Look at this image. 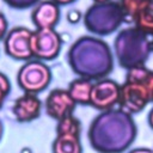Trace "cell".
<instances>
[{"instance_id":"1","label":"cell","mask_w":153,"mask_h":153,"mask_svg":"<svg viewBox=\"0 0 153 153\" xmlns=\"http://www.w3.org/2000/svg\"><path fill=\"white\" fill-rule=\"evenodd\" d=\"M137 135V128L131 115L117 109L100 111L87 130L90 146L97 153H123Z\"/></svg>"},{"instance_id":"2","label":"cell","mask_w":153,"mask_h":153,"mask_svg":"<svg viewBox=\"0 0 153 153\" xmlns=\"http://www.w3.org/2000/svg\"><path fill=\"white\" fill-rule=\"evenodd\" d=\"M67 62L75 75L90 81L108 78L114 69V54L109 44L96 36H80L68 49Z\"/></svg>"},{"instance_id":"3","label":"cell","mask_w":153,"mask_h":153,"mask_svg":"<svg viewBox=\"0 0 153 153\" xmlns=\"http://www.w3.org/2000/svg\"><path fill=\"white\" fill-rule=\"evenodd\" d=\"M153 98V71L146 66L127 71L126 79L120 86L118 108L129 115L141 112Z\"/></svg>"},{"instance_id":"4","label":"cell","mask_w":153,"mask_h":153,"mask_svg":"<svg viewBox=\"0 0 153 153\" xmlns=\"http://www.w3.org/2000/svg\"><path fill=\"white\" fill-rule=\"evenodd\" d=\"M114 51L117 63L126 71L146 66L152 53L151 37L135 26L122 29L115 37Z\"/></svg>"},{"instance_id":"5","label":"cell","mask_w":153,"mask_h":153,"mask_svg":"<svg viewBox=\"0 0 153 153\" xmlns=\"http://www.w3.org/2000/svg\"><path fill=\"white\" fill-rule=\"evenodd\" d=\"M82 22L88 32L94 36L114 33L123 23V14L117 0L93 2L84 13Z\"/></svg>"},{"instance_id":"6","label":"cell","mask_w":153,"mask_h":153,"mask_svg":"<svg viewBox=\"0 0 153 153\" xmlns=\"http://www.w3.org/2000/svg\"><path fill=\"white\" fill-rule=\"evenodd\" d=\"M50 68L39 60L26 61L17 73V84L25 93L38 94L44 91L51 81Z\"/></svg>"},{"instance_id":"7","label":"cell","mask_w":153,"mask_h":153,"mask_svg":"<svg viewBox=\"0 0 153 153\" xmlns=\"http://www.w3.org/2000/svg\"><path fill=\"white\" fill-rule=\"evenodd\" d=\"M80 135L81 122L74 115L57 121L56 136L51 145L53 153H82Z\"/></svg>"},{"instance_id":"8","label":"cell","mask_w":153,"mask_h":153,"mask_svg":"<svg viewBox=\"0 0 153 153\" xmlns=\"http://www.w3.org/2000/svg\"><path fill=\"white\" fill-rule=\"evenodd\" d=\"M62 48V38L55 29H36L31 36L32 57L39 61L56 59Z\"/></svg>"},{"instance_id":"9","label":"cell","mask_w":153,"mask_h":153,"mask_svg":"<svg viewBox=\"0 0 153 153\" xmlns=\"http://www.w3.org/2000/svg\"><path fill=\"white\" fill-rule=\"evenodd\" d=\"M32 30L25 26H16L8 30L4 38V50L7 56L18 61L32 60L31 51Z\"/></svg>"},{"instance_id":"10","label":"cell","mask_w":153,"mask_h":153,"mask_svg":"<svg viewBox=\"0 0 153 153\" xmlns=\"http://www.w3.org/2000/svg\"><path fill=\"white\" fill-rule=\"evenodd\" d=\"M120 86L118 82L109 78L93 82L90 105L99 111L114 109L118 104Z\"/></svg>"},{"instance_id":"11","label":"cell","mask_w":153,"mask_h":153,"mask_svg":"<svg viewBox=\"0 0 153 153\" xmlns=\"http://www.w3.org/2000/svg\"><path fill=\"white\" fill-rule=\"evenodd\" d=\"M75 106L76 104L71 97L67 88L51 90L44 100V109L47 115L56 122L73 115Z\"/></svg>"},{"instance_id":"12","label":"cell","mask_w":153,"mask_h":153,"mask_svg":"<svg viewBox=\"0 0 153 153\" xmlns=\"http://www.w3.org/2000/svg\"><path fill=\"white\" fill-rule=\"evenodd\" d=\"M42 111V102L37 94L33 93H23L19 96L13 105L12 114L17 122L19 123H29L33 120L38 118Z\"/></svg>"},{"instance_id":"13","label":"cell","mask_w":153,"mask_h":153,"mask_svg":"<svg viewBox=\"0 0 153 153\" xmlns=\"http://www.w3.org/2000/svg\"><path fill=\"white\" fill-rule=\"evenodd\" d=\"M60 16V6L53 0H41L31 11V20L36 29H55Z\"/></svg>"},{"instance_id":"14","label":"cell","mask_w":153,"mask_h":153,"mask_svg":"<svg viewBox=\"0 0 153 153\" xmlns=\"http://www.w3.org/2000/svg\"><path fill=\"white\" fill-rule=\"evenodd\" d=\"M92 86V81L78 76L69 82L67 90L76 105H90Z\"/></svg>"},{"instance_id":"15","label":"cell","mask_w":153,"mask_h":153,"mask_svg":"<svg viewBox=\"0 0 153 153\" xmlns=\"http://www.w3.org/2000/svg\"><path fill=\"white\" fill-rule=\"evenodd\" d=\"M133 26L146 33L148 37L153 36V0H149L133 20Z\"/></svg>"},{"instance_id":"16","label":"cell","mask_w":153,"mask_h":153,"mask_svg":"<svg viewBox=\"0 0 153 153\" xmlns=\"http://www.w3.org/2000/svg\"><path fill=\"white\" fill-rule=\"evenodd\" d=\"M149 0H117L123 14L124 23L133 24V20L136 17V14L142 10V7Z\"/></svg>"},{"instance_id":"17","label":"cell","mask_w":153,"mask_h":153,"mask_svg":"<svg viewBox=\"0 0 153 153\" xmlns=\"http://www.w3.org/2000/svg\"><path fill=\"white\" fill-rule=\"evenodd\" d=\"M7 6L14 10H26L37 5L41 0H2Z\"/></svg>"},{"instance_id":"18","label":"cell","mask_w":153,"mask_h":153,"mask_svg":"<svg viewBox=\"0 0 153 153\" xmlns=\"http://www.w3.org/2000/svg\"><path fill=\"white\" fill-rule=\"evenodd\" d=\"M10 91H11V81L6 74L0 72V108L2 106Z\"/></svg>"},{"instance_id":"19","label":"cell","mask_w":153,"mask_h":153,"mask_svg":"<svg viewBox=\"0 0 153 153\" xmlns=\"http://www.w3.org/2000/svg\"><path fill=\"white\" fill-rule=\"evenodd\" d=\"M8 32V22L4 13L0 12V41L5 38Z\"/></svg>"},{"instance_id":"20","label":"cell","mask_w":153,"mask_h":153,"mask_svg":"<svg viewBox=\"0 0 153 153\" xmlns=\"http://www.w3.org/2000/svg\"><path fill=\"white\" fill-rule=\"evenodd\" d=\"M128 153H153V149L147 147H137V148L130 149Z\"/></svg>"},{"instance_id":"21","label":"cell","mask_w":153,"mask_h":153,"mask_svg":"<svg viewBox=\"0 0 153 153\" xmlns=\"http://www.w3.org/2000/svg\"><path fill=\"white\" fill-rule=\"evenodd\" d=\"M55 4H57L59 6H66V5H71L73 2H75L76 0H53Z\"/></svg>"},{"instance_id":"22","label":"cell","mask_w":153,"mask_h":153,"mask_svg":"<svg viewBox=\"0 0 153 153\" xmlns=\"http://www.w3.org/2000/svg\"><path fill=\"white\" fill-rule=\"evenodd\" d=\"M148 124H149V127H151V129H153V108L149 110V112H148Z\"/></svg>"},{"instance_id":"23","label":"cell","mask_w":153,"mask_h":153,"mask_svg":"<svg viewBox=\"0 0 153 153\" xmlns=\"http://www.w3.org/2000/svg\"><path fill=\"white\" fill-rule=\"evenodd\" d=\"M2 134H4V127H2V123H1V121H0V140H1V137H2Z\"/></svg>"},{"instance_id":"24","label":"cell","mask_w":153,"mask_h":153,"mask_svg":"<svg viewBox=\"0 0 153 153\" xmlns=\"http://www.w3.org/2000/svg\"><path fill=\"white\" fill-rule=\"evenodd\" d=\"M151 49H152V53H153V36L151 37Z\"/></svg>"},{"instance_id":"25","label":"cell","mask_w":153,"mask_h":153,"mask_svg":"<svg viewBox=\"0 0 153 153\" xmlns=\"http://www.w3.org/2000/svg\"><path fill=\"white\" fill-rule=\"evenodd\" d=\"M105 1H109V0H93V2H105Z\"/></svg>"},{"instance_id":"26","label":"cell","mask_w":153,"mask_h":153,"mask_svg":"<svg viewBox=\"0 0 153 153\" xmlns=\"http://www.w3.org/2000/svg\"><path fill=\"white\" fill-rule=\"evenodd\" d=\"M152 102H153V98H152Z\"/></svg>"}]
</instances>
